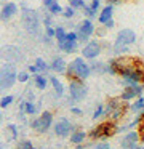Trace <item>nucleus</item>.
I'll return each mask as SVG.
<instances>
[{
  "instance_id": "13",
  "label": "nucleus",
  "mask_w": 144,
  "mask_h": 149,
  "mask_svg": "<svg viewBox=\"0 0 144 149\" xmlns=\"http://www.w3.org/2000/svg\"><path fill=\"white\" fill-rule=\"evenodd\" d=\"M143 91H144V85L143 84H138V85H130V87H125L123 91L120 95V100L122 101H131L134 98H139L143 96Z\"/></svg>"
},
{
  "instance_id": "5",
  "label": "nucleus",
  "mask_w": 144,
  "mask_h": 149,
  "mask_svg": "<svg viewBox=\"0 0 144 149\" xmlns=\"http://www.w3.org/2000/svg\"><path fill=\"white\" fill-rule=\"evenodd\" d=\"M118 133V128L117 125H115V122H112V120H106V122L99 123V125H96L95 128H91L88 132V138L90 139H107L111 138V136L117 135Z\"/></svg>"
},
{
  "instance_id": "19",
  "label": "nucleus",
  "mask_w": 144,
  "mask_h": 149,
  "mask_svg": "<svg viewBox=\"0 0 144 149\" xmlns=\"http://www.w3.org/2000/svg\"><path fill=\"white\" fill-rule=\"evenodd\" d=\"M88 138V133L86 132H83V130H80V128H75L72 132V135L69 136V139H70V143L72 144H83L85 143V139Z\"/></svg>"
},
{
  "instance_id": "18",
  "label": "nucleus",
  "mask_w": 144,
  "mask_h": 149,
  "mask_svg": "<svg viewBox=\"0 0 144 149\" xmlns=\"http://www.w3.org/2000/svg\"><path fill=\"white\" fill-rule=\"evenodd\" d=\"M112 15H114V7H112L111 3L109 5H106L104 8H102L101 11H99V15H98V21H99V24H102L104 26L107 21H111L112 19Z\"/></svg>"
},
{
  "instance_id": "41",
  "label": "nucleus",
  "mask_w": 144,
  "mask_h": 149,
  "mask_svg": "<svg viewBox=\"0 0 144 149\" xmlns=\"http://www.w3.org/2000/svg\"><path fill=\"white\" fill-rule=\"evenodd\" d=\"M107 2H109L111 5H114V3H118V2H122V0H107Z\"/></svg>"
},
{
  "instance_id": "17",
  "label": "nucleus",
  "mask_w": 144,
  "mask_h": 149,
  "mask_svg": "<svg viewBox=\"0 0 144 149\" xmlns=\"http://www.w3.org/2000/svg\"><path fill=\"white\" fill-rule=\"evenodd\" d=\"M67 63L64 61V58L63 56H54L53 59H51V63H50V69L53 72H58V74H64V72L67 71Z\"/></svg>"
},
{
  "instance_id": "11",
  "label": "nucleus",
  "mask_w": 144,
  "mask_h": 149,
  "mask_svg": "<svg viewBox=\"0 0 144 149\" xmlns=\"http://www.w3.org/2000/svg\"><path fill=\"white\" fill-rule=\"evenodd\" d=\"M139 141H141L139 132L138 130H130L120 139V149H134L136 146H139Z\"/></svg>"
},
{
  "instance_id": "16",
  "label": "nucleus",
  "mask_w": 144,
  "mask_h": 149,
  "mask_svg": "<svg viewBox=\"0 0 144 149\" xmlns=\"http://www.w3.org/2000/svg\"><path fill=\"white\" fill-rule=\"evenodd\" d=\"M40 111V103L35 104L34 101H29V100H22L19 103V112L26 114V116H34Z\"/></svg>"
},
{
  "instance_id": "43",
  "label": "nucleus",
  "mask_w": 144,
  "mask_h": 149,
  "mask_svg": "<svg viewBox=\"0 0 144 149\" xmlns=\"http://www.w3.org/2000/svg\"><path fill=\"white\" fill-rule=\"evenodd\" d=\"M139 135H141V143H144V132H141Z\"/></svg>"
},
{
  "instance_id": "40",
  "label": "nucleus",
  "mask_w": 144,
  "mask_h": 149,
  "mask_svg": "<svg viewBox=\"0 0 144 149\" xmlns=\"http://www.w3.org/2000/svg\"><path fill=\"white\" fill-rule=\"evenodd\" d=\"M104 27H106V29H112V27H114V19L107 21V23L104 24Z\"/></svg>"
},
{
  "instance_id": "27",
  "label": "nucleus",
  "mask_w": 144,
  "mask_h": 149,
  "mask_svg": "<svg viewBox=\"0 0 144 149\" xmlns=\"http://www.w3.org/2000/svg\"><path fill=\"white\" fill-rule=\"evenodd\" d=\"M102 116H106V106H104V104H98L91 117H93L95 120H98L99 117H102Z\"/></svg>"
},
{
  "instance_id": "10",
  "label": "nucleus",
  "mask_w": 144,
  "mask_h": 149,
  "mask_svg": "<svg viewBox=\"0 0 144 149\" xmlns=\"http://www.w3.org/2000/svg\"><path fill=\"white\" fill-rule=\"evenodd\" d=\"M134 42H136V34H134V31L133 29H122L115 36L114 48L115 47H130Z\"/></svg>"
},
{
  "instance_id": "2",
  "label": "nucleus",
  "mask_w": 144,
  "mask_h": 149,
  "mask_svg": "<svg viewBox=\"0 0 144 149\" xmlns=\"http://www.w3.org/2000/svg\"><path fill=\"white\" fill-rule=\"evenodd\" d=\"M21 21H22V27L27 34L37 37L40 34V18H38V13L35 10H31V8H26L21 11Z\"/></svg>"
},
{
  "instance_id": "37",
  "label": "nucleus",
  "mask_w": 144,
  "mask_h": 149,
  "mask_svg": "<svg viewBox=\"0 0 144 149\" xmlns=\"http://www.w3.org/2000/svg\"><path fill=\"white\" fill-rule=\"evenodd\" d=\"M93 149H112V148H111V144H109V143L99 141V143H96V144L93 146Z\"/></svg>"
},
{
  "instance_id": "3",
  "label": "nucleus",
  "mask_w": 144,
  "mask_h": 149,
  "mask_svg": "<svg viewBox=\"0 0 144 149\" xmlns=\"http://www.w3.org/2000/svg\"><path fill=\"white\" fill-rule=\"evenodd\" d=\"M18 74L15 63H3L0 68V90H8L18 82Z\"/></svg>"
},
{
  "instance_id": "30",
  "label": "nucleus",
  "mask_w": 144,
  "mask_h": 149,
  "mask_svg": "<svg viewBox=\"0 0 144 149\" xmlns=\"http://www.w3.org/2000/svg\"><path fill=\"white\" fill-rule=\"evenodd\" d=\"M63 11H64V8L61 7L58 2H54V3L48 8V13H51V15H63Z\"/></svg>"
},
{
  "instance_id": "28",
  "label": "nucleus",
  "mask_w": 144,
  "mask_h": 149,
  "mask_svg": "<svg viewBox=\"0 0 144 149\" xmlns=\"http://www.w3.org/2000/svg\"><path fill=\"white\" fill-rule=\"evenodd\" d=\"M15 149H35V148H34V144H32L31 139H21V141L16 144Z\"/></svg>"
},
{
  "instance_id": "1",
  "label": "nucleus",
  "mask_w": 144,
  "mask_h": 149,
  "mask_svg": "<svg viewBox=\"0 0 144 149\" xmlns=\"http://www.w3.org/2000/svg\"><path fill=\"white\" fill-rule=\"evenodd\" d=\"M91 74V68L90 64L85 61L83 56H79V58H74L72 61L69 63L66 71V77L69 80H86Z\"/></svg>"
},
{
  "instance_id": "34",
  "label": "nucleus",
  "mask_w": 144,
  "mask_h": 149,
  "mask_svg": "<svg viewBox=\"0 0 144 149\" xmlns=\"http://www.w3.org/2000/svg\"><path fill=\"white\" fill-rule=\"evenodd\" d=\"M95 13H99V8H101V0H91V3L88 5Z\"/></svg>"
},
{
  "instance_id": "9",
  "label": "nucleus",
  "mask_w": 144,
  "mask_h": 149,
  "mask_svg": "<svg viewBox=\"0 0 144 149\" xmlns=\"http://www.w3.org/2000/svg\"><path fill=\"white\" fill-rule=\"evenodd\" d=\"M95 32H96V27H95V24H93V21L88 19V18H85V19H83L82 23L79 24V27H77L79 42L88 43V39H90V37H91Z\"/></svg>"
},
{
  "instance_id": "6",
  "label": "nucleus",
  "mask_w": 144,
  "mask_h": 149,
  "mask_svg": "<svg viewBox=\"0 0 144 149\" xmlns=\"http://www.w3.org/2000/svg\"><path fill=\"white\" fill-rule=\"evenodd\" d=\"M51 123H53V112H51V111H43L40 116L35 117L31 122V128L34 130V132L43 135V133H47L48 130L51 128Z\"/></svg>"
},
{
  "instance_id": "14",
  "label": "nucleus",
  "mask_w": 144,
  "mask_h": 149,
  "mask_svg": "<svg viewBox=\"0 0 144 149\" xmlns=\"http://www.w3.org/2000/svg\"><path fill=\"white\" fill-rule=\"evenodd\" d=\"M16 13H18V3H15V2H6L2 7V11H0V19H2L3 23H6V21H10Z\"/></svg>"
},
{
  "instance_id": "23",
  "label": "nucleus",
  "mask_w": 144,
  "mask_h": 149,
  "mask_svg": "<svg viewBox=\"0 0 144 149\" xmlns=\"http://www.w3.org/2000/svg\"><path fill=\"white\" fill-rule=\"evenodd\" d=\"M130 109L133 111L134 114H143V112H144V96L136 98V101H134V103L131 104Z\"/></svg>"
},
{
  "instance_id": "46",
  "label": "nucleus",
  "mask_w": 144,
  "mask_h": 149,
  "mask_svg": "<svg viewBox=\"0 0 144 149\" xmlns=\"http://www.w3.org/2000/svg\"><path fill=\"white\" fill-rule=\"evenodd\" d=\"M37 149H45V148H37Z\"/></svg>"
},
{
  "instance_id": "25",
  "label": "nucleus",
  "mask_w": 144,
  "mask_h": 149,
  "mask_svg": "<svg viewBox=\"0 0 144 149\" xmlns=\"http://www.w3.org/2000/svg\"><path fill=\"white\" fill-rule=\"evenodd\" d=\"M13 103H15V96H13V95H5V96L0 100V107H2V109H6V107L11 106Z\"/></svg>"
},
{
  "instance_id": "36",
  "label": "nucleus",
  "mask_w": 144,
  "mask_h": 149,
  "mask_svg": "<svg viewBox=\"0 0 144 149\" xmlns=\"http://www.w3.org/2000/svg\"><path fill=\"white\" fill-rule=\"evenodd\" d=\"M51 16H53L51 13L45 15V18H43V26L45 27H53V19H51Z\"/></svg>"
},
{
  "instance_id": "26",
  "label": "nucleus",
  "mask_w": 144,
  "mask_h": 149,
  "mask_svg": "<svg viewBox=\"0 0 144 149\" xmlns=\"http://www.w3.org/2000/svg\"><path fill=\"white\" fill-rule=\"evenodd\" d=\"M6 132H8L10 139H18V127L15 123H8L6 125Z\"/></svg>"
},
{
  "instance_id": "12",
  "label": "nucleus",
  "mask_w": 144,
  "mask_h": 149,
  "mask_svg": "<svg viewBox=\"0 0 144 149\" xmlns=\"http://www.w3.org/2000/svg\"><path fill=\"white\" fill-rule=\"evenodd\" d=\"M101 43L98 42V40H90L88 43H85L82 48V56L85 59H90V61H93V59H96L99 55H101Z\"/></svg>"
},
{
  "instance_id": "42",
  "label": "nucleus",
  "mask_w": 144,
  "mask_h": 149,
  "mask_svg": "<svg viewBox=\"0 0 144 149\" xmlns=\"http://www.w3.org/2000/svg\"><path fill=\"white\" fill-rule=\"evenodd\" d=\"M85 148H86L85 144H77V146H75V149H85Z\"/></svg>"
},
{
  "instance_id": "29",
  "label": "nucleus",
  "mask_w": 144,
  "mask_h": 149,
  "mask_svg": "<svg viewBox=\"0 0 144 149\" xmlns=\"http://www.w3.org/2000/svg\"><path fill=\"white\" fill-rule=\"evenodd\" d=\"M70 7H74L75 10H85L86 5H85V0H67Z\"/></svg>"
},
{
  "instance_id": "4",
  "label": "nucleus",
  "mask_w": 144,
  "mask_h": 149,
  "mask_svg": "<svg viewBox=\"0 0 144 149\" xmlns=\"http://www.w3.org/2000/svg\"><path fill=\"white\" fill-rule=\"evenodd\" d=\"M127 111H128L127 101H122L120 98H111L106 104V117L112 122H118L125 116Z\"/></svg>"
},
{
  "instance_id": "31",
  "label": "nucleus",
  "mask_w": 144,
  "mask_h": 149,
  "mask_svg": "<svg viewBox=\"0 0 144 149\" xmlns=\"http://www.w3.org/2000/svg\"><path fill=\"white\" fill-rule=\"evenodd\" d=\"M66 36H67L66 29H64L63 26H58V27H56V40H58V43L63 42V40L66 39Z\"/></svg>"
},
{
  "instance_id": "24",
  "label": "nucleus",
  "mask_w": 144,
  "mask_h": 149,
  "mask_svg": "<svg viewBox=\"0 0 144 149\" xmlns=\"http://www.w3.org/2000/svg\"><path fill=\"white\" fill-rule=\"evenodd\" d=\"M34 64H35V68H37L38 74H45V72L50 69V64H47V63H45V59H42V58H37Z\"/></svg>"
},
{
  "instance_id": "7",
  "label": "nucleus",
  "mask_w": 144,
  "mask_h": 149,
  "mask_svg": "<svg viewBox=\"0 0 144 149\" xmlns=\"http://www.w3.org/2000/svg\"><path fill=\"white\" fill-rule=\"evenodd\" d=\"M86 93V85L83 84V80H69V96L70 101L74 103H79V101L85 100Z\"/></svg>"
},
{
  "instance_id": "20",
  "label": "nucleus",
  "mask_w": 144,
  "mask_h": 149,
  "mask_svg": "<svg viewBox=\"0 0 144 149\" xmlns=\"http://www.w3.org/2000/svg\"><path fill=\"white\" fill-rule=\"evenodd\" d=\"M50 79V84H51V87H53V90H54V95L56 96H64V85H63V82L59 80L58 77H54V75H51V77H48Z\"/></svg>"
},
{
  "instance_id": "35",
  "label": "nucleus",
  "mask_w": 144,
  "mask_h": 149,
  "mask_svg": "<svg viewBox=\"0 0 144 149\" xmlns=\"http://www.w3.org/2000/svg\"><path fill=\"white\" fill-rule=\"evenodd\" d=\"M45 36L50 39H56V27H45Z\"/></svg>"
},
{
  "instance_id": "21",
  "label": "nucleus",
  "mask_w": 144,
  "mask_h": 149,
  "mask_svg": "<svg viewBox=\"0 0 144 149\" xmlns=\"http://www.w3.org/2000/svg\"><path fill=\"white\" fill-rule=\"evenodd\" d=\"M77 45H79V42H70V40H67V39H64L63 42L58 43L59 50L64 53H74L77 50Z\"/></svg>"
},
{
  "instance_id": "39",
  "label": "nucleus",
  "mask_w": 144,
  "mask_h": 149,
  "mask_svg": "<svg viewBox=\"0 0 144 149\" xmlns=\"http://www.w3.org/2000/svg\"><path fill=\"white\" fill-rule=\"evenodd\" d=\"M27 72H31V74H38V71H37V68H35V64H31V66H29V68H27Z\"/></svg>"
},
{
  "instance_id": "32",
  "label": "nucleus",
  "mask_w": 144,
  "mask_h": 149,
  "mask_svg": "<svg viewBox=\"0 0 144 149\" xmlns=\"http://www.w3.org/2000/svg\"><path fill=\"white\" fill-rule=\"evenodd\" d=\"M75 13H77V10H75L74 7H70V5H69V7H66V8H64L63 16L66 18V19H70V18H74V15H75Z\"/></svg>"
},
{
  "instance_id": "38",
  "label": "nucleus",
  "mask_w": 144,
  "mask_h": 149,
  "mask_svg": "<svg viewBox=\"0 0 144 149\" xmlns=\"http://www.w3.org/2000/svg\"><path fill=\"white\" fill-rule=\"evenodd\" d=\"M70 112H72L74 116H82L83 111L80 109V107H77V106H72V107H70Z\"/></svg>"
},
{
  "instance_id": "33",
  "label": "nucleus",
  "mask_w": 144,
  "mask_h": 149,
  "mask_svg": "<svg viewBox=\"0 0 144 149\" xmlns=\"http://www.w3.org/2000/svg\"><path fill=\"white\" fill-rule=\"evenodd\" d=\"M31 79V72H26V71H21L18 74V82H22V84H26V82Z\"/></svg>"
},
{
  "instance_id": "45",
  "label": "nucleus",
  "mask_w": 144,
  "mask_h": 149,
  "mask_svg": "<svg viewBox=\"0 0 144 149\" xmlns=\"http://www.w3.org/2000/svg\"><path fill=\"white\" fill-rule=\"evenodd\" d=\"M0 149H8V148H5V146H2V148H0Z\"/></svg>"
},
{
  "instance_id": "22",
  "label": "nucleus",
  "mask_w": 144,
  "mask_h": 149,
  "mask_svg": "<svg viewBox=\"0 0 144 149\" xmlns=\"http://www.w3.org/2000/svg\"><path fill=\"white\" fill-rule=\"evenodd\" d=\"M48 82H50V79L47 77L45 74H35L34 75V85L37 90H45L48 85Z\"/></svg>"
},
{
  "instance_id": "8",
  "label": "nucleus",
  "mask_w": 144,
  "mask_h": 149,
  "mask_svg": "<svg viewBox=\"0 0 144 149\" xmlns=\"http://www.w3.org/2000/svg\"><path fill=\"white\" fill-rule=\"evenodd\" d=\"M75 128H77V127H74L67 117H61V119L53 125L54 135L59 136V138H67V136H70V135H72V132H74Z\"/></svg>"
},
{
  "instance_id": "15",
  "label": "nucleus",
  "mask_w": 144,
  "mask_h": 149,
  "mask_svg": "<svg viewBox=\"0 0 144 149\" xmlns=\"http://www.w3.org/2000/svg\"><path fill=\"white\" fill-rule=\"evenodd\" d=\"M2 58L5 59V63H16L21 55H19V50L13 45H6L2 48Z\"/></svg>"
},
{
  "instance_id": "44",
  "label": "nucleus",
  "mask_w": 144,
  "mask_h": 149,
  "mask_svg": "<svg viewBox=\"0 0 144 149\" xmlns=\"http://www.w3.org/2000/svg\"><path fill=\"white\" fill-rule=\"evenodd\" d=\"M134 149H144V148H143V146H136Z\"/></svg>"
}]
</instances>
